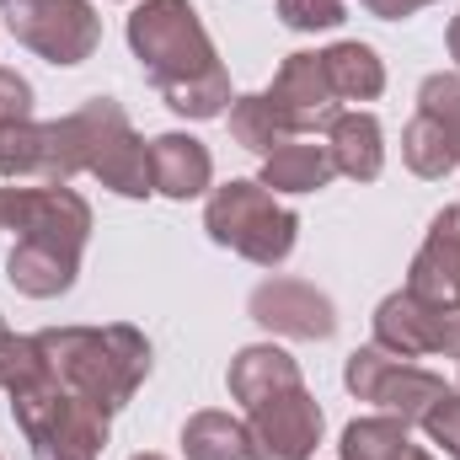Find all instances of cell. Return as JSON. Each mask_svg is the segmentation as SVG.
Returning a JSON list of instances; mask_svg holds the SVG:
<instances>
[{
  "label": "cell",
  "mask_w": 460,
  "mask_h": 460,
  "mask_svg": "<svg viewBox=\"0 0 460 460\" xmlns=\"http://www.w3.org/2000/svg\"><path fill=\"white\" fill-rule=\"evenodd\" d=\"M273 102V113L284 118L289 134H316V128H332L343 113V97L332 92L327 81V65L322 54H289L273 75V92H262Z\"/></svg>",
  "instance_id": "12"
},
{
  "label": "cell",
  "mask_w": 460,
  "mask_h": 460,
  "mask_svg": "<svg viewBox=\"0 0 460 460\" xmlns=\"http://www.w3.org/2000/svg\"><path fill=\"white\" fill-rule=\"evenodd\" d=\"M182 456L188 460H246V423L230 412H193L182 423Z\"/></svg>",
  "instance_id": "23"
},
{
  "label": "cell",
  "mask_w": 460,
  "mask_h": 460,
  "mask_svg": "<svg viewBox=\"0 0 460 460\" xmlns=\"http://www.w3.org/2000/svg\"><path fill=\"white\" fill-rule=\"evenodd\" d=\"M230 139L241 145V150H252V155H273L284 139H295L289 128H284V118L273 113V102L268 97H235L230 102Z\"/></svg>",
  "instance_id": "24"
},
{
  "label": "cell",
  "mask_w": 460,
  "mask_h": 460,
  "mask_svg": "<svg viewBox=\"0 0 460 460\" xmlns=\"http://www.w3.org/2000/svg\"><path fill=\"white\" fill-rule=\"evenodd\" d=\"M322 65H327V81L343 102H375L385 92V65L369 43H332L322 54Z\"/></svg>",
  "instance_id": "21"
},
{
  "label": "cell",
  "mask_w": 460,
  "mask_h": 460,
  "mask_svg": "<svg viewBox=\"0 0 460 460\" xmlns=\"http://www.w3.org/2000/svg\"><path fill=\"white\" fill-rule=\"evenodd\" d=\"M423 429H429V439H434V445H445V450L460 460V391H445V396L429 407Z\"/></svg>",
  "instance_id": "27"
},
{
  "label": "cell",
  "mask_w": 460,
  "mask_h": 460,
  "mask_svg": "<svg viewBox=\"0 0 460 460\" xmlns=\"http://www.w3.org/2000/svg\"><path fill=\"white\" fill-rule=\"evenodd\" d=\"M43 364L59 385H70L81 402H92L97 412H123L134 402V391L150 375V343L145 332H134L128 322L113 327H49L38 332Z\"/></svg>",
  "instance_id": "2"
},
{
  "label": "cell",
  "mask_w": 460,
  "mask_h": 460,
  "mask_svg": "<svg viewBox=\"0 0 460 460\" xmlns=\"http://www.w3.org/2000/svg\"><path fill=\"white\" fill-rule=\"evenodd\" d=\"M128 460H166V456H128Z\"/></svg>",
  "instance_id": "31"
},
{
  "label": "cell",
  "mask_w": 460,
  "mask_h": 460,
  "mask_svg": "<svg viewBox=\"0 0 460 460\" xmlns=\"http://www.w3.org/2000/svg\"><path fill=\"white\" fill-rule=\"evenodd\" d=\"M407 289L429 305H460V209H439L429 241L412 257Z\"/></svg>",
  "instance_id": "13"
},
{
  "label": "cell",
  "mask_w": 460,
  "mask_h": 460,
  "mask_svg": "<svg viewBox=\"0 0 460 460\" xmlns=\"http://www.w3.org/2000/svg\"><path fill=\"white\" fill-rule=\"evenodd\" d=\"M418 113L439 118L460 145V75H429L423 92H418Z\"/></svg>",
  "instance_id": "25"
},
{
  "label": "cell",
  "mask_w": 460,
  "mask_h": 460,
  "mask_svg": "<svg viewBox=\"0 0 460 460\" xmlns=\"http://www.w3.org/2000/svg\"><path fill=\"white\" fill-rule=\"evenodd\" d=\"M81 172V150L65 118L54 123H0V177L5 182H70Z\"/></svg>",
  "instance_id": "10"
},
{
  "label": "cell",
  "mask_w": 460,
  "mask_h": 460,
  "mask_svg": "<svg viewBox=\"0 0 460 460\" xmlns=\"http://www.w3.org/2000/svg\"><path fill=\"white\" fill-rule=\"evenodd\" d=\"M0 230H11L16 241L81 257L86 235H92V204L70 182H59V188H49V182H11V188H0Z\"/></svg>",
  "instance_id": "6"
},
{
  "label": "cell",
  "mask_w": 460,
  "mask_h": 460,
  "mask_svg": "<svg viewBox=\"0 0 460 460\" xmlns=\"http://www.w3.org/2000/svg\"><path fill=\"white\" fill-rule=\"evenodd\" d=\"M246 311H252L257 327H268L279 338H300V343H327L338 332L332 300L316 284H305V279H268V284H257Z\"/></svg>",
  "instance_id": "11"
},
{
  "label": "cell",
  "mask_w": 460,
  "mask_h": 460,
  "mask_svg": "<svg viewBox=\"0 0 460 460\" xmlns=\"http://www.w3.org/2000/svg\"><path fill=\"white\" fill-rule=\"evenodd\" d=\"M0 5H5V0H0Z\"/></svg>",
  "instance_id": "33"
},
{
  "label": "cell",
  "mask_w": 460,
  "mask_h": 460,
  "mask_svg": "<svg viewBox=\"0 0 460 460\" xmlns=\"http://www.w3.org/2000/svg\"><path fill=\"white\" fill-rule=\"evenodd\" d=\"M150 177H155V193L166 199H199L215 177V161L193 134H161L150 139Z\"/></svg>",
  "instance_id": "15"
},
{
  "label": "cell",
  "mask_w": 460,
  "mask_h": 460,
  "mask_svg": "<svg viewBox=\"0 0 460 460\" xmlns=\"http://www.w3.org/2000/svg\"><path fill=\"white\" fill-rule=\"evenodd\" d=\"M65 123H70V134H75L81 172H92L102 188H113L118 199H145V193H155L150 145L134 134L128 113L118 108L113 97H92L86 108H75Z\"/></svg>",
  "instance_id": "5"
},
{
  "label": "cell",
  "mask_w": 460,
  "mask_h": 460,
  "mask_svg": "<svg viewBox=\"0 0 460 460\" xmlns=\"http://www.w3.org/2000/svg\"><path fill=\"white\" fill-rule=\"evenodd\" d=\"M402 161H407L418 177L434 182V177H450V172L460 166V145L439 118L418 113L412 123H407V134H402Z\"/></svg>",
  "instance_id": "22"
},
{
  "label": "cell",
  "mask_w": 460,
  "mask_h": 460,
  "mask_svg": "<svg viewBox=\"0 0 460 460\" xmlns=\"http://www.w3.org/2000/svg\"><path fill=\"white\" fill-rule=\"evenodd\" d=\"M289 385H300V364H295L284 348L252 343L230 358V396H235L241 407H257L262 396L289 391Z\"/></svg>",
  "instance_id": "18"
},
{
  "label": "cell",
  "mask_w": 460,
  "mask_h": 460,
  "mask_svg": "<svg viewBox=\"0 0 460 460\" xmlns=\"http://www.w3.org/2000/svg\"><path fill=\"white\" fill-rule=\"evenodd\" d=\"M322 445V407L300 385L246 407V460H311Z\"/></svg>",
  "instance_id": "9"
},
{
  "label": "cell",
  "mask_w": 460,
  "mask_h": 460,
  "mask_svg": "<svg viewBox=\"0 0 460 460\" xmlns=\"http://www.w3.org/2000/svg\"><path fill=\"white\" fill-rule=\"evenodd\" d=\"M279 16L295 32H327L348 16V5L343 0H279Z\"/></svg>",
  "instance_id": "26"
},
{
  "label": "cell",
  "mask_w": 460,
  "mask_h": 460,
  "mask_svg": "<svg viewBox=\"0 0 460 460\" xmlns=\"http://www.w3.org/2000/svg\"><path fill=\"white\" fill-rule=\"evenodd\" d=\"M11 412L22 439L32 445V460H97L108 445V412L81 402L49 369L32 385L11 391Z\"/></svg>",
  "instance_id": "3"
},
{
  "label": "cell",
  "mask_w": 460,
  "mask_h": 460,
  "mask_svg": "<svg viewBox=\"0 0 460 460\" xmlns=\"http://www.w3.org/2000/svg\"><path fill=\"white\" fill-rule=\"evenodd\" d=\"M75 273H81V257H65V252L32 246V241H16L11 257H5V279H11V289L27 295V300H54V295H65V289L75 284Z\"/></svg>",
  "instance_id": "17"
},
{
  "label": "cell",
  "mask_w": 460,
  "mask_h": 460,
  "mask_svg": "<svg viewBox=\"0 0 460 460\" xmlns=\"http://www.w3.org/2000/svg\"><path fill=\"white\" fill-rule=\"evenodd\" d=\"M5 27L49 65H81L102 43V16L92 0H5Z\"/></svg>",
  "instance_id": "7"
},
{
  "label": "cell",
  "mask_w": 460,
  "mask_h": 460,
  "mask_svg": "<svg viewBox=\"0 0 460 460\" xmlns=\"http://www.w3.org/2000/svg\"><path fill=\"white\" fill-rule=\"evenodd\" d=\"M128 49L145 81L182 118H220L230 102V75L193 11V0H145L128 16Z\"/></svg>",
  "instance_id": "1"
},
{
  "label": "cell",
  "mask_w": 460,
  "mask_h": 460,
  "mask_svg": "<svg viewBox=\"0 0 460 460\" xmlns=\"http://www.w3.org/2000/svg\"><path fill=\"white\" fill-rule=\"evenodd\" d=\"M450 59H456V65H460V16H456V22H450Z\"/></svg>",
  "instance_id": "30"
},
{
  "label": "cell",
  "mask_w": 460,
  "mask_h": 460,
  "mask_svg": "<svg viewBox=\"0 0 460 460\" xmlns=\"http://www.w3.org/2000/svg\"><path fill=\"white\" fill-rule=\"evenodd\" d=\"M327 150L338 161V172L353 182H375L385 166V145H380V118L375 113H338L327 128Z\"/></svg>",
  "instance_id": "19"
},
{
  "label": "cell",
  "mask_w": 460,
  "mask_h": 460,
  "mask_svg": "<svg viewBox=\"0 0 460 460\" xmlns=\"http://www.w3.org/2000/svg\"><path fill=\"white\" fill-rule=\"evenodd\" d=\"M407 429L412 423H402V418H391V412H380V418H358V423H348L343 429V460H434L429 450H418L412 439H407Z\"/></svg>",
  "instance_id": "20"
},
{
  "label": "cell",
  "mask_w": 460,
  "mask_h": 460,
  "mask_svg": "<svg viewBox=\"0 0 460 460\" xmlns=\"http://www.w3.org/2000/svg\"><path fill=\"white\" fill-rule=\"evenodd\" d=\"M0 338H5V322H0Z\"/></svg>",
  "instance_id": "32"
},
{
  "label": "cell",
  "mask_w": 460,
  "mask_h": 460,
  "mask_svg": "<svg viewBox=\"0 0 460 460\" xmlns=\"http://www.w3.org/2000/svg\"><path fill=\"white\" fill-rule=\"evenodd\" d=\"M343 385L358 402H375L380 412H391L402 423H423L429 407L450 391L439 375H429V369H418V364H407V358H396V353H385V348H375V343L348 353Z\"/></svg>",
  "instance_id": "8"
},
{
  "label": "cell",
  "mask_w": 460,
  "mask_h": 460,
  "mask_svg": "<svg viewBox=\"0 0 460 460\" xmlns=\"http://www.w3.org/2000/svg\"><path fill=\"white\" fill-rule=\"evenodd\" d=\"M338 177V161L327 145H311V139H284L273 155H262V188L273 193H316Z\"/></svg>",
  "instance_id": "16"
},
{
  "label": "cell",
  "mask_w": 460,
  "mask_h": 460,
  "mask_svg": "<svg viewBox=\"0 0 460 460\" xmlns=\"http://www.w3.org/2000/svg\"><path fill=\"white\" fill-rule=\"evenodd\" d=\"M434 327H439V305L418 300L412 289H396L375 311V348H385L396 358H423V353H434Z\"/></svg>",
  "instance_id": "14"
},
{
  "label": "cell",
  "mask_w": 460,
  "mask_h": 460,
  "mask_svg": "<svg viewBox=\"0 0 460 460\" xmlns=\"http://www.w3.org/2000/svg\"><path fill=\"white\" fill-rule=\"evenodd\" d=\"M32 118V86L16 70H0V123H27Z\"/></svg>",
  "instance_id": "28"
},
{
  "label": "cell",
  "mask_w": 460,
  "mask_h": 460,
  "mask_svg": "<svg viewBox=\"0 0 460 460\" xmlns=\"http://www.w3.org/2000/svg\"><path fill=\"white\" fill-rule=\"evenodd\" d=\"M204 230L215 246L241 252L246 262L257 268H279L289 252H295V235L300 220L262 188V182H246V177H230L226 188L209 193L204 204Z\"/></svg>",
  "instance_id": "4"
},
{
  "label": "cell",
  "mask_w": 460,
  "mask_h": 460,
  "mask_svg": "<svg viewBox=\"0 0 460 460\" xmlns=\"http://www.w3.org/2000/svg\"><path fill=\"white\" fill-rule=\"evenodd\" d=\"M369 5V16H380V22H402V16H412V11H423V5H434V0H364Z\"/></svg>",
  "instance_id": "29"
}]
</instances>
